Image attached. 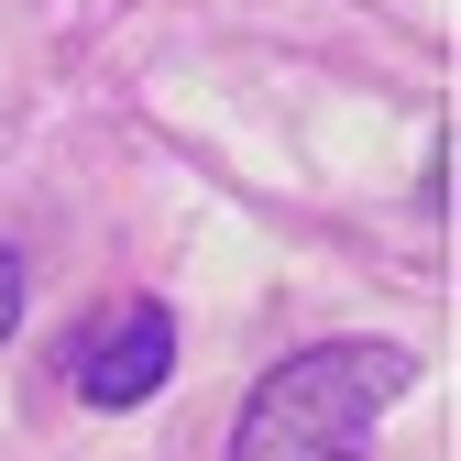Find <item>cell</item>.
I'll return each instance as SVG.
<instances>
[{
  "label": "cell",
  "instance_id": "cell-1",
  "mask_svg": "<svg viewBox=\"0 0 461 461\" xmlns=\"http://www.w3.org/2000/svg\"><path fill=\"white\" fill-rule=\"evenodd\" d=\"M407 384H418L407 340H308L242 395L230 461H374V429Z\"/></svg>",
  "mask_w": 461,
  "mask_h": 461
},
{
  "label": "cell",
  "instance_id": "cell-2",
  "mask_svg": "<svg viewBox=\"0 0 461 461\" xmlns=\"http://www.w3.org/2000/svg\"><path fill=\"white\" fill-rule=\"evenodd\" d=\"M165 374H176V308L165 297H122L110 319H77V340H67V395L99 418L154 407Z\"/></svg>",
  "mask_w": 461,
  "mask_h": 461
},
{
  "label": "cell",
  "instance_id": "cell-3",
  "mask_svg": "<svg viewBox=\"0 0 461 461\" xmlns=\"http://www.w3.org/2000/svg\"><path fill=\"white\" fill-rule=\"evenodd\" d=\"M23 297H33V264H23L12 242H0V340H12V330H23Z\"/></svg>",
  "mask_w": 461,
  "mask_h": 461
}]
</instances>
